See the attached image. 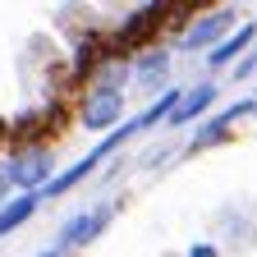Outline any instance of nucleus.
<instances>
[{
    "label": "nucleus",
    "instance_id": "obj_1",
    "mask_svg": "<svg viewBox=\"0 0 257 257\" xmlns=\"http://www.w3.org/2000/svg\"><path fill=\"white\" fill-rule=\"evenodd\" d=\"M166 19H179V10H170V5H143L134 19L115 32L110 51H138V46H147L156 32H161V23H166Z\"/></svg>",
    "mask_w": 257,
    "mask_h": 257
},
{
    "label": "nucleus",
    "instance_id": "obj_2",
    "mask_svg": "<svg viewBox=\"0 0 257 257\" xmlns=\"http://www.w3.org/2000/svg\"><path fill=\"white\" fill-rule=\"evenodd\" d=\"M119 106H124V96H119L115 87H96V92L87 96V106H83V124H87V128H110V124L119 119Z\"/></svg>",
    "mask_w": 257,
    "mask_h": 257
},
{
    "label": "nucleus",
    "instance_id": "obj_3",
    "mask_svg": "<svg viewBox=\"0 0 257 257\" xmlns=\"http://www.w3.org/2000/svg\"><path fill=\"white\" fill-rule=\"evenodd\" d=\"M230 28H234V10H216V14L198 19V23L184 32V46H188V51H202V46H211L216 37H225Z\"/></svg>",
    "mask_w": 257,
    "mask_h": 257
},
{
    "label": "nucleus",
    "instance_id": "obj_4",
    "mask_svg": "<svg viewBox=\"0 0 257 257\" xmlns=\"http://www.w3.org/2000/svg\"><path fill=\"white\" fill-rule=\"evenodd\" d=\"M106 220H110V207H96L92 216L69 220V225H64V234H60V248H74V243H83V239H92V234H101Z\"/></svg>",
    "mask_w": 257,
    "mask_h": 257
},
{
    "label": "nucleus",
    "instance_id": "obj_5",
    "mask_svg": "<svg viewBox=\"0 0 257 257\" xmlns=\"http://www.w3.org/2000/svg\"><path fill=\"white\" fill-rule=\"evenodd\" d=\"M106 55H110V42H106V37H96V32H92V37H83V46H78V55H74V74H78V78L92 74Z\"/></svg>",
    "mask_w": 257,
    "mask_h": 257
},
{
    "label": "nucleus",
    "instance_id": "obj_6",
    "mask_svg": "<svg viewBox=\"0 0 257 257\" xmlns=\"http://www.w3.org/2000/svg\"><path fill=\"white\" fill-rule=\"evenodd\" d=\"M211 96H216V87H211V83H202L198 92H188V96H184V101L175 106V115H170V124H184V119H193V115H202V110L211 106Z\"/></svg>",
    "mask_w": 257,
    "mask_h": 257
},
{
    "label": "nucleus",
    "instance_id": "obj_7",
    "mask_svg": "<svg viewBox=\"0 0 257 257\" xmlns=\"http://www.w3.org/2000/svg\"><path fill=\"white\" fill-rule=\"evenodd\" d=\"M32 211H37V193H23L19 202H10L5 211H0V234H10L14 225H23V220H28Z\"/></svg>",
    "mask_w": 257,
    "mask_h": 257
},
{
    "label": "nucleus",
    "instance_id": "obj_8",
    "mask_svg": "<svg viewBox=\"0 0 257 257\" xmlns=\"http://www.w3.org/2000/svg\"><path fill=\"white\" fill-rule=\"evenodd\" d=\"M252 37H257V23H243V28H239V32H234V37L225 42V46H216V51H211V64H225V60H234V55H239V51H243Z\"/></svg>",
    "mask_w": 257,
    "mask_h": 257
},
{
    "label": "nucleus",
    "instance_id": "obj_9",
    "mask_svg": "<svg viewBox=\"0 0 257 257\" xmlns=\"http://www.w3.org/2000/svg\"><path fill=\"white\" fill-rule=\"evenodd\" d=\"M42 170H46V156H42V152H32L28 161L10 166V179H14V184H23V188H32V184L42 179Z\"/></svg>",
    "mask_w": 257,
    "mask_h": 257
},
{
    "label": "nucleus",
    "instance_id": "obj_10",
    "mask_svg": "<svg viewBox=\"0 0 257 257\" xmlns=\"http://www.w3.org/2000/svg\"><path fill=\"white\" fill-rule=\"evenodd\" d=\"M161 69H166V51H152V55L138 64V74H143V78H152V74H161Z\"/></svg>",
    "mask_w": 257,
    "mask_h": 257
},
{
    "label": "nucleus",
    "instance_id": "obj_11",
    "mask_svg": "<svg viewBox=\"0 0 257 257\" xmlns=\"http://www.w3.org/2000/svg\"><path fill=\"white\" fill-rule=\"evenodd\" d=\"M193 257H211V248H198V252H193Z\"/></svg>",
    "mask_w": 257,
    "mask_h": 257
},
{
    "label": "nucleus",
    "instance_id": "obj_12",
    "mask_svg": "<svg viewBox=\"0 0 257 257\" xmlns=\"http://www.w3.org/2000/svg\"><path fill=\"white\" fill-rule=\"evenodd\" d=\"M42 257H60V252H42Z\"/></svg>",
    "mask_w": 257,
    "mask_h": 257
},
{
    "label": "nucleus",
    "instance_id": "obj_13",
    "mask_svg": "<svg viewBox=\"0 0 257 257\" xmlns=\"http://www.w3.org/2000/svg\"><path fill=\"white\" fill-rule=\"evenodd\" d=\"M0 134H5V119H0Z\"/></svg>",
    "mask_w": 257,
    "mask_h": 257
}]
</instances>
